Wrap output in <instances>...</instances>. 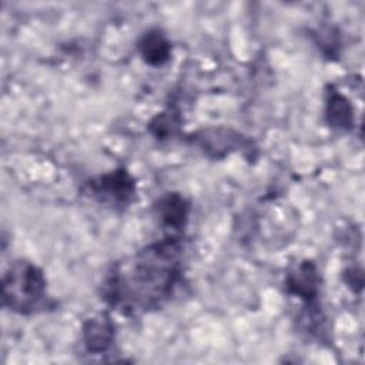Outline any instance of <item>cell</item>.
<instances>
[{
	"mask_svg": "<svg viewBox=\"0 0 365 365\" xmlns=\"http://www.w3.org/2000/svg\"><path fill=\"white\" fill-rule=\"evenodd\" d=\"M181 255L175 235L147 245L130 262L113 267L103 284L104 299L127 314L160 307L181 279Z\"/></svg>",
	"mask_w": 365,
	"mask_h": 365,
	"instance_id": "1",
	"label": "cell"
},
{
	"mask_svg": "<svg viewBox=\"0 0 365 365\" xmlns=\"http://www.w3.org/2000/svg\"><path fill=\"white\" fill-rule=\"evenodd\" d=\"M46 288L43 271L30 261L17 259L3 275V305L21 315L34 314L46 307Z\"/></svg>",
	"mask_w": 365,
	"mask_h": 365,
	"instance_id": "2",
	"label": "cell"
},
{
	"mask_svg": "<svg viewBox=\"0 0 365 365\" xmlns=\"http://www.w3.org/2000/svg\"><path fill=\"white\" fill-rule=\"evenodd\" d=\"M93 197L111 205H127L135 195V181L127 170L118 168L87 182Z\"/></svg>",
	"mask_w": 365,
	"mask_h": 365,
	"instance_id": "3",
	"label": "cell"
},
{
	"mask_svg": "<svg viewBox=\"0 0 365 365\" xmlns=\"http://www.w3.org/2000/svg\"><path fill=\"white\" fill-rule=\"evenodd\" d=\"M319 284L321 277L317 265L308 259L295 265L285 278L287 291L301 298L307 304V308L311 309V314H314L312 311L318 308Z\"/></svg>",
	"mask_w": 365,
	"mask_h": 365,
	"instance_id": "4",
	"label": "cell"
},
{
	"mask_svg": "<svg viewBox=\"0 0 365 365\" xmlns=\"http://www.w3.org/2000/svg\"><path fill=\"white\" fill-rule=\"evenodd\" d=\"M83 341L88 352H106L114 341V324L108 314L101 312L83 325Z\"/></svg>",
	"mask_w": 365,
	"mask_h": 365,
	"instance_id": "5",
	"label": "cell"
},
{
	"mask_svg": "<svg viewBox=\"0 0 365 365\" xmlns=\"http://www.w3.org/2000/svg\"><path fill=\"white\" fill-rule=\"evenodd\" d=\"M190 212L188 201L178 192H167L155 202V214L163 227L180 231L184 228Z\"/></svg>",
	"mask_w": 365,
	"mask_h": 365,
	"instance_id": "6",
	"label": "cell"
},
{
	"mask_svg": "<svg viewBox=\"0 0 365 365\" xmlns=\"http://www.w3.org/2000/svg\"><path fill=\"white\" fill-rule=\"evenodd\" d=\"M325 118L332 128L341 131H348L354 125V107L351 101L334 87H328L327 91Z\"/></svg>",
	"mask_w": 365,
	"mask_h": 365,
	"instance_id": "7",
	"label": "cell"
},
{
	"mask_svg": "<svg viewBox=\"0 0 365 365\" xmlns=\"http://www.w3.org/2000/svg\"><path fill=\"white\" fill-rule=\"evenodd\" d=\"M195 141L210 157L221 158L241 144V135L232 130L212 128L204 130L195 137Z\"/></svg>",
	"mask_w": 365,
	"mask_h": 365,
	"instance_id": "8",
	"label": "cell"
},
{
	"mask_svg": "<svg viewBox=\"0 0 365 365\" xmlns=\"http://www.w3.org/2000/svg\"><path fill=\"white\" fill-rule=\"evenodd\" d=\"M143 60L150 66H163L171 57V44L160 30L147 31L138 43Z\"/></svg>",
	"mask_w": 365,
	"mask_h": 365,
	"instance_id": "9",
	"label": "cell"
},
{
	"mask_svg": "<svg viewBox=\"0 0 365 365\" xmlns=\"http://www.w3.org/2000/svg\"><path fill=\"white\" fill-rule=\"evenodd\" d=\"M180 127V114L174 108H167L163 113H158L148 124L150 133L158 138L165 140L171 137Z\"/></svg>",
	"mask_w": 365,
	"mask_h": 365,
	"instance_id": "10",
	"label": "cell"
},
{
	"mask_svg": "<svg viewBox=\"0 0 365 365\" xmlns=\"http://www.w3.org/2000/svg\"><path fill=\"white\" fill-rule=\"evenodd\" d=\"M345 282L355 291H361L364 278H362V271L359 268H349L345 271Z\"/></svg>",
	"mask_w": 365,
	"mask_h": 365,
	"instance_id": "11",
	"label": "cell"
}]
</instances>
